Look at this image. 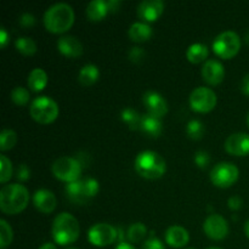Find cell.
I'll return each instance as SVG.
<instances>
[{"label": "cell", "mask_w": 249, "mask_h": 249, "mask_svg": "<svg viewBox=\"0 0 249 249\" xmlns=\"http://www.w3.org/2000/svg\"><path fill=\"white\" fill-rule=\"evenodd\" d=\"M229 207H230V209H232V211H237V209H240L241 207H242V199H241V197L238 196H232L229 198V202H228Z\"/></svg>", "instance_id": "39"}, {"label": "cell", "mask_w": 249, "mask_h": 249, "mask_svg": "<svg viewBox=\"0 0 249 249\" xmlns=\"http://www.w3.org/2000/svg\"><path fill=\"white\" fill-rule=\"evenodd\" d=\"M241 39L233 31H226L219 34L213 41L214 53L221 58H231L240 51Z\"/></svg>", "instance_id": "8"}, {"label": "cell", "mask_w": 249, "mask_h": 249, "mask_svg": "<svg viewBox=\"0 0 249 249\" xmlns=\"http://www.w3.org/2000/svg\"><path fill=\"white\" fill-rule=\"evenodd\" d=\"M225 148L233 156L249 155V135L246 133L232 134L226 139Z\"/></svg>", "instance_id": "15"}, {"label": "cell", "mask_w": 249, "mask_h": 249, "mask_svg": "<svg viewBox=\"0 0 249 249\" xmlns=\"http://www.w3.org/2000/svg\"><path fill=\"white\" fill-rule=\"evenodd\" d=\"M68 249H77V248H68Z\"/></svg>", "instance_id": "49"}, {"label": "cell", "mask_w": 249, "mask_h": 249, "mask_svg": "<svg viewBox=\"0 0 249 249\" xmlns=\"http://www.w3.org/2000/svg\"><path fill=\"white\" fill-rule=\"evenodd\" d=\"M19 23L23 27H32L36 23V17L32 14H29V12H26V14H23L19 17Z\"/></svg>", "instance_id": "38"}, {"label": "cell", "mask_w": 249, "mask_h": 249, "mask_svg": "<svg viewBox=\"0 0 249 249\" xmlns=\"http://www.w3.org/2000/svg\"><path fill=\"white\" fill-rule=\"evenodd\" d=\"M39 249H56V246L53 245V243H44Z\"/></svg>", "instance_id": "44"}, {"label": "cell", "mask_w": 249, "mask_h": 249, "mask_svg": "<svg viewBox=\"0 0 249 249\" xmlns=\"http://www.w3.org/2000/svg\"><path fill=\"white\" fill-rule=\"evenodd\" d=\"M195 162L199 168H206L211 163V156L206 151H197L195 155Z\"/></svg>", "instance_id": "35"}, {"label": "cell", "mask_w": 249, "mask_h": 249, "mask_svg": "<svg viewBox=\"0 0 249 249\" xmlns=\"http://www.w3.org/2000/svg\"><path fill=\"white\" fill-rule=\"evenodd\" d=\"M129 36L133 41L142 43L152 36V28L146 22H135L129 28Z\"/></svg>", "instance_id": "21"}, {"label": "cell", "mask_w": 249, "mask_h": 249, "mask_svg": "<svg viewBox=\"0 0 249 249\" xmlns=\"http://www.w3.org/2000/svg\"><path fill=\"white\" fill-rule=\"evenodd\" d=\"M118 237V231L106 223L95 224L88 232L90 243L97 247H106L112 245Z\"/></svg>", "instance_id": "11"}, {"label": "cell", "mask_w": 249, "mask_h": 249, "mask_svg": "<svg viewBox=\"0 0 249 249\" xmlns=\"http://www.w3.org/2000/svg\"><path fill=\"white\" fill-rule=\"evenodd\" d=\"M207 249H221V248H216V247H212V248H207Z\"/></svg>", "instance_id": "47"}, {"label": "cell", "mask_w": 249, "mask_h": 249, "mask_svg": "<svg viewBox=\"0 0 249 249\" xmlns=\"http://www.w3.org/2000/svg\"><path fill=\"white\" fill-rule=\"evenodd\" d=\"M15 46H16L17 51L26 56H32L36 53V41L28 36H21V38L16 39L15 41Z\"/></svg>", "instance_id": "27"}, {"label": "cell", "mask_w": 249, "mask_h": 249, "mask_svg": "<svg viewBox=\"0 0 249 249\" xmlns=\"http://www.w3.org/2000/svg\"><path fill=\"white\" fill-rule=\"evenodd\" d=\"M186 57L192 63H201L208 57V48L204 44L196 43L189 46L186 51Z\"/></svg>", "instance_id": "25"}, {"label": "cell", "mask_w": 249, "mask_h": 249, "mask_svg": "<svg viewBox=\"0 0 249 249\" xmlns=\"http://www.w3.org/2000/svg\"><path fill=\"white\" fill-rule=\"evenodd\" d=\"M186 133L192 140H199L204 134V125L198 119H192L186 126Z\"/></svg>", "instance_id": "30"}, {"label": "cell", "mask_w": 249, "mask_h": 249, "mask_svg": "<svg viewBox=\"0 0 249 249\" xmlns=\"http://www.w3.org/2000/svg\"><path fill=\"white\" fill-rule=\"evenodd\" d=\"M66 195L68 199L75 204H85L99 192V182L92 178L70 182L66 185Z\"/></svg>", "instance_id": "5"}, {"label": "cell", "mask_w": 249, "mask_h": 249, "mask_svg": "<svg viewBox=\"0 0 249 249\" xmlns=\"http://www.w3.org/2000/svg\"><path fill=\"white\" fill-rule=\"evenodd\" d=\"M134 167L139 175L146 179H160L167 170L164 158L153 151H142L139 153L134 162Z\"/></svg>", "instance_id": "3"}, {"label": "cell", "mask_w": 249, "mask_h": 249, "mask_svg": "<svg viewBox=\"0 0 249 249\" xmlns=\"http://www.w3.org/2000/svg\"><path fill=\"white\" fill-rule=\"evenodd\" d=\"M140 130L150 138H158L163 131L162 122L160 118H156L151 114H143L141 117Z\"/></svg>", "instance_id": "20"}, {"label": "cell", "mask_w": 249, "mask_h": 249, "mask_svg": "<svg viewBox=\"0 0 249 249\" xmlns=\"http://www.w3.org/2000/svg\"><path fill=\"white\" fill-rule=\"evenodd\" d=\"M29 201L28 190L18 184L5 185L0 191V209L5 214H18L27 207Z\"/></svg>", "instance_id": "2"}, {"label": "cell", "mask_w": 249, "mask_h": 249, "mask_svg": "<svg viewBox=\"0 0 249 249\" xmlns=\"http://www.w3.org/2000/svg\"><path fill=\"white\" fill-rule=\"evenodd\" d=\"M189 249H194V248H189Z\"/></svg>", "instance_id": "50"}, {"label": "cell", "mask_w": 249, "mask_h": 249, "mask_svg": "<svg viewBox=\"0 0 249 249\" xmlns=\"http://www.w3.org/2000/svg\"><path fill=\"white\" fill-rule=\"evenodd\" d=\"M79 223L73 215L61 213L53 223V237L56 243L61 246L71 245L79 237Z\"/></svg>", "instance_id": "4"}, {"label": "cell", "mask_w": 249, "mask_h": 249, "mask_svg": "<svg viewBox=\"0 0 249 249\" xmlns=\"http://www.w3.org/2000/svg\"><path fill=\"white\" fill-rule=\"evenodd\" d=\"M107 5H108V10L111 12L118 11L119 6H121V1L119 0H108L107 1Z\"/></svg>", "instance_id": "42"}, {"label": "cell", "mask_w": 249, "mask_h": 249, "mask_svg": "<svg viewBox=\"0 0 249 249\" xmlns=\"http://www.w3.org/2000/svg\"><path fill=\"white\" fill-rule=\"evenodd\" d=\"M241 90H242L243 94L249 96V73L246 74L245 78L242 79V83H241Z\"/></svg>", "instance_id": "41"}, {"label": "cell", "mask_w": 249, "mask_h": 249, "mask_svg": "<svg viewBox=\"0 0 249 249\" xmlns=\"http://www.w3.org/2000/svg\"><path fill=\"white\" fill-rule=\"evenodd\" d=\"M141 117L139 114L138 111H135L131 107H126L122 111V119H123L124 123L131 129V130H136V129H140L141 124Z\"/></svg>", "instance_id": "26"}, {"label": "cell", "mask_w": 249, "mask_h": 249, "mask_svg": "<svg viewBox=\"0 0 249 249\" xmlns=\"http://www.w3.org/2000/svg\"><path fill=\"white\" fill-rule=\"evenodd\" d=\"M190 105L196 112L207 113L215 107L216 94L209 88L198 87L190 95Z\"/></svg>", "instance_id": "10"}, {"label": "cell", "mask_w": 249, "mask_h": 249, "mask_svg": "<svg viewBox=\"0 0 249 249\" xmlns=\"http://www.w3.org/2000/svg\"><path fill=\"white\" fill-rule=\"evenodd\" d=\"M245 232L246 235H247V237L249 238V220L245 224Z\"/></svg>", "instance_id": "45"}, {"label": "cell", "mask_w": 249, "mask_h": 249, "mask_svg": "<svg viewBox=\"0 0 249 249\" xmlns=\"http://www.w3.org/2000/svg\"><path fill=\"white\" fill-rule=\"evenodd\" d=\"M165 242L173 248H181L189 243L190 235L187 232L186 229L182 226H170L167 231H165Z\"/></svg>", "instance_id": "18"}, {"label": "cell", "mask_w": 249, "mask_h": 249, "mask_svg": "<svg viewBox=\"0 0 249 249\" xmlns=\"http://www.w3.org/2000/svg\"><path fill=\"white\" fill-rule=\"evenodd\" d=\"M203 230L212 240H224L229 233L228 221L219 214H211L204 221Z\"/></svg>", "instance_id": "12"}, {"label": "cell", "mask_w": 249, "mask_h": 249, "mask_svg": "<svg viewBox=\"0 0 249 249\" xmlns=\"http://www.w3.org/2000/svg\"><path fill=\"white\" fill-rule=\"evenodd\" d=\"M100 71L95 65H85L84 67L80 70L79 75H78V80L83 87H90V85L95 84L99 79Z\"/></svg>", "instance_id": "24"}, {"label": "cell", "mask_w": 249, "mask_h": 249, "mask_svg": "<svg viewBox=\"0 0 249 249\" xmlns=\"http://www.w3.org/2000/svg\"><path fill=\"white\" fill-rule=\"evenodd\" d=\"M114 249H135V248H134L131 245H129V243H126V242H121Z\"/></svg>", "instance_id": "43"}, {"label": "cell", "mask_w": 249, "mask_h": 249, "mask_svg": "<svg viewBox=\"0 0 249 249\" xmlns=\"http://www.w3.org/2000/svg\"><path fill=\"white\" fill-rule=\"evenodd\" d=\"M164 10L162 0H145L138 6V15L145 22H153L160 17Z\"/></svg>", "instance_id": "14"}, {"label": "cell", "mask_w": 249, "mask_h": 249, "mask_svg": "<svg viewBox=\"0 0 249 249\" xmlns=\"http://www.w3.org/2000/svg\"><path fill=\"white\" fill-rule=\"evenodd\" d=\"M128 56H129V60H130L131 62L140 63L141 61H143V58H145L146 53L142 48L134 46V48H131L130 50H129Z\"/></svg>", "instance_id": "34"}, {"label": "cell", "mask_w": 249, "mask_h": 249, "mask_svg": "<svg viewBox=\"0 0 249 249\" xmlns=\"http://www.w3.org/2000/svg\"><path fill=\"white\" fill-rule=\"evenodd\" d=\"M29 99H31V95L26 88L16 87L11 91V100L18 106H24V105L28 104Z\"/></svg>", "instance_id": "32"}, {"label": "cell", "mask_w": 249, "mask_h": 249, "mask_svg": "<svg viewBox=\"0 0 249 249\" xmlns=\"http://www.w3.org/2000/svg\"><path fill=\"white\" fill-rule=\"evenodd\" d=\"M36 208L44 214H49L56 208V197L49 190H38L33 196Z\"/></svg>", "instance_id": "17"}, {"label": "cell", "mask_w": 249, "mask_h": 249, "mask_svg": "<svg viewBox=\"0 0 249 249\" xmlns=\"http://www.w3.org/2000/svg\"><path fill=\"white\" fill-rule=\"evenodd\" d=\"M31 117L40 124L53 123L58 116V106L53 99L48 96H39L32 102L29 107Z\"/></svg>", "instance_id": "6"}, {"label": "cell", "mask_w": 249, "mask_h": 249, "mask_svg": "<svg viewBox=\"0 0 249 249\" xmlns=\"http://www.w3.org/2000/svg\"><path fill=\"white\" fill-rule=\"evenodd\" d=\"M57 49L68 57H78L83 53V45L75 36H61L57 41Z\"/></svg>", "instance_id": "19"}, {"label": "cell", "mask_w": 249, "mask_h": 249, "mask_svg": "<svg viewBox=\"0 0 249 249\" xmlns=\"http://www.w3.org/2000/svg\"><path fill=\"white\" fill-rule=\"evenodd\" d=\"M74 22V12L71 5L58 2L46 10L44 15L45 28L51 33H65Z\"/></svg>", "instance_id": "1"}, {"label": "cell", "mask_w": 249, "mask_h": 249, "mask_svg": "<svg viewBox=\"0 0 249 249\" xmlns=\"http://www.w3.org/2000/svg\"><path fill=\"white\" fill-rule=\"evenodd\" d=\"M31 178V169L27 164H19L16 169V179L19 181H27Z\"/></svg>", "instance_id": "36"}, {"label": "cell", "mask_w": 249, "mask_h": 249, "mask_svg": "<svg viewBox=\"0 0 249 249\" xmlns=\"http://www.w3.org/2000/svg\"><path fill=\"white\" fill-rule=\"evenodd\" d=\"M246 41L249 44V29L247 32H246Z\"/></svg>", "instance_id": "46"}, {"label": "cell", "mask_w": 249, "mask_h": 249, "mask_svg": "<svg viewBox=\"0 0 249 249\" xmlns=\"http://www.w3.org/2000/svg\"><path fill=\"white\" fill-rule=\"evenodd\" d=\"M0 182L5 184L12 177V163L6 156H0Z\"/></svg>", "instance_id": "33"}, {"label": "cell", "mask_w": 249, "mask_h": 249, "mask_svg": "<svg viewBox=\"0 0 249 249\" xmlns=\"http://www.w3.org/2000/svg\"><path fill=\"white\" fill-rule=\"evenodd\" d=\"M28 87L33 91H40L48 84V74L41 68H34L28 75Z\"/></svg>", "instance_id": "23"}, {"label": "cell", "mask_w": 249, "mask_h": 249, "mask_svg": "<svg viewBox=\"0 0 249 249\" xmlns=\"http://www.w3.org/2000/svg\"><path fill=\"white\" fill-rule=\"evenodd\" d=\"M146 233H147V229L142 223H134L133 225L129 226L126 236L131 243H139L146 237Z\"/></svg>", "instance_id": "28"}, {"label": "cell", "mask_w": 249, "mask_h": 249, "mask_svg": "<svg viewBox=\"0 0 249 249\" xmlns=\"http://www.w3.org/2000/svg\"><path fill=\"white\" fill-rule=\"evenodd\" d=\"M17 142V135L14 130L11 129H4L0 134V150L9 151L16 145Z\"/></svg>", "instance_id": "29"}, {"label": "cell", "mask_w": 249, "mask_h": 249, "mask_svg": "<svg viewBox=\"0 0 249 249\" xmlns=\"http://www.w3.org/2000/svg\"><path fill=\"white\" fill-rule=\"evenodd\" d=\"M141 249H165V248H164V245H163L158 238L151 237L143 243L142 248Z\"/></svg>", "instance_id": "37"}, {"label": "cell", "mask_w": 249, "mask_h": 249, "mask_svg": "<svg viewBox=\"0 0 249 249\" xmlns=\"http://www.w3.org/2000/svg\"><path fill=\"white\" fill-rule=\"evenodd\" d=\"M108 12V5L105 0H92L87 6V16L90 21H101Z\"/></svg>", "instance_id": "22"}, {"label": "cell", "mask_w": 249, "mask_h": 249, "mask_svg": "<svg viewBox=\"0 0 249 249\" xmlns=\"http://www.w3.org/2000/svg\"><path fill=\"white\" fill-rule=\"evenodd\" d=\"M7 41H9V34L5 31V28L1 27V28H0V46H1V48H5Z\"/></svg>", "instance_id": "40"}, {"label": "cell", "mask_w": 249, "mask_h": 249, "mask_svg": "<svg viewBox=\"0 0 249 249\" xmlns=\"http://www.w3.org/2000/svg\"><path fill=\"white\" fill-rule=\"evenodd\" d=\"M12 237H14V233H12L11 226L4 219H1L0 220V248H6L12 242Z\"/></svg>", "instance_id": "31"}, {"label": "cell", "mask_w": 249, "mask_h": 249, "mask_svg": "<svg viewBox=\"0 0 249 249\" xmlns=\"http://www.w3.org/2000/svg\"><path fill=\"white\" fill-rule=\"evenodd\" d=\"M247 123H248V125H249V113H248V116H247Z\"/></svg>", "instance_id": "48"}, {"label": "cell", "mask_w": 249, "mask_h": 249, "mask_svg": "<svg viewBox=\"0 0 249 249\" xmlns=\"http://www.w3.org/2000/svg\"><path fill=\"white\" fill-rule=\"evenodd\" d=\"M143 105L147 108L148 114L156 117V118H162L168 112V104L164 97L156 91H147L143 94Z\"/></svg>", "instance_id": "13"}, {"label": "cell", "mask_w": 249, "mask_h": 249, "mask_svg": "<svg viewBox=\"0 0 249 249\" xmlns=\"http://www.w3.org/2000/svg\"><path fill=\"white\" fill-rule=\"evenodd\" d=\"M202 77L208 84H220L225 77V70L218 60H207L202 67Z\"/></svg>", "instance_id": "16"}, {"label": "cell", "mask_w": 249, "mask_h": 249, "mask_svg": "<svg viewBox=\"0 0 249 249\" xmlns=\"http://www.w3.org/2000/svg\"><path fill=\"white\" fill-rule=\"evenodd\" d=\"M238 174L240 172L235 164L229 162H221L212 169L211 180L215 186L225 189L237 181Z\"/></svg>", "instance_id": "9"}, {"label": "cell", "mask_w": 249, "mask_h": 249, "mask_svg": "<svg viewBox=\"0 0 249 249\" xmlns=\"http://www.w3.org/2000/svg\"><path fill=\"white\" fill-rule=\"evenodd\" d=\"M82 170L83 165L79 160L72 157H60L53 164V174L55 178L68 184L79 180Z\"/></svg>", "instance_id": "7"}]
</instances>
